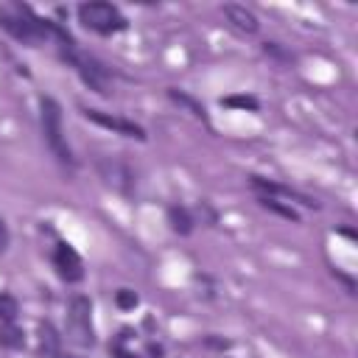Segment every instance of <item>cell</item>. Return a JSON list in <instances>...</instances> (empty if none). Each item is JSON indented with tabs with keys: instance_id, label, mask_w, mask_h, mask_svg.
Returning a JSON list of instances; mask_svg holds the SVG:
<instances>
[{
	"instance_id": "6da1fadb",
	"label": "cell",
	"mask_w": 358,
	"mask_h": 358,
	"mask_svg": "<svg viewBox=\"0 0 358 358\" xmlns=\"http://www.w3.org/2000/svg\"><path fill=\"white\" fill-rule=\"evenodd\" d=\"M39 120H42L45 143H48V148L53 151V157H56L62 165H73V151H70L67 137H64L59 101H53L50 95H42V98H39Z\"/></svg>"
},
{
	"instance_id": "7a4b0ae2",
	"label": "cell",
	"mask_w": 358,
	"mask_h": 358,
	"mask_svg": "<svg viewBox=\"0 0 358 358\" xmlns=\"http://www.w3.org/2000/svg\"><path fill=\"white\" fill-rule=\"evenodd\" d=\"M67 336L78 347H92L95 344V330H92V302L81 294H76L67 305Z\"/></svg>"
},
{
	"instance_id": "3957f363",
	"label": "cell",
	"mask_w": 358,
	"mask_h": 358,
	"mask_svg": "<svg viewBox=\"0 0 358 358\" xmlns=\"http://www.w3.org/2000/svg\"><path fill=\"white\" fill-rule=\"evenodd\" d=\"M78 20L84 28L98 31V34H115V31L126 28V17L112 3H81Z\"/></svg>"
},
{
	"instance_id": "277c9868",
	"label": "cell",
	"mask_w": 358,
	"mask_h": 358,
	"mask_svg": "<svg viewBox=\"0 0 358 358\" xmlns=\"http://www.w3.org/2000/svg\"><path fill=\"white\" fill-rule=\"evenodd\" d=\"M62 56L76 67V73L81 76V81L90 87V90H95V92H101V95H106L109 90H106V81H109V76H106V70L92 59V56H87L84 50H78V45L73 42V45H67V48H62Z\"/></svg>"
},
{
	"instance_id": "5b68a950",
	"label": "cell",
	"mask_w": 358,
	"mask_h": 358,
	"mask_svg": "<svg viewBox=\"0 0 358 358\" xmlns=\"http://www.w3.org/2000/svg\"><path fill=\"white\" fill-rule=\"evenodd\" d=\"M84 117H90L92 123L109 129V131H117L123 137H137V140H145V131L143 126H137L134 120H126V117H117V115H109V112H101V109H84Z\"/></svg>"
},
{
	"instance_id": "8992f818",
	"label": "cell",
	"mask_w": 358,
	"mask_h": 358,
	"mask_svg": "<svg viewBox=\"0 0 358 358\" xmlns=\"http://www.w3.org/2000/svg\"><path fill=\"white\" fill-rule=\"evenodd\" d=\"M53 266H56L59 277L67 280V282H78V280L84 277L81 257H78L76 249L67 246V243H56V249H53Z\"/></svg>"
},
{
	"instance_id": "52a82bcc",
	"label": "cell",
	"mask_w": 358,
	"mask_h": 358,
	"mask_svg": "<svg viewBox=\"0 0 358 358\" xmlns=\"http://www.w3.org/2000/svg\"><path fill=\"white\" fill-rule=\"evenodd\" d=\"M224 17H227V22L235 28V31H241V34H257V28H260V22H257V17L246 8V6H238V3H224Z\"/></svg>"
},
{
	"instance_id": "ba28073f",
	"label": "cell",
	"mask_w": 358,
	"mask_h": 358,
	"mask_svg": "<svg viewBox=\"0 0 358 358\" xmlns=\"http://www.w3.org/2000/svg\"><path fill=\"white\" fill-rule=\"evenodd\" d=\"M103 165V176H106V182L109 185H115L120 193H131V185H134V173L129 171V165H123V162H117V159H106V162H101Z\"/></svg>"
},
{
	"instance_id": "9c48e42d",
	"label": "cell",
	"mask_w": 358,
	"mask_h": 358,
	"mask_svg": "<svg viewBox=\"0 0 358 358\" xmlns=\"http://www.w3.org/2000/svg\"><path fill=\"white\" fill-rule=\"evenodd\" d=\"M249 182H252L257 190H263L268 199H274V196H285V199H296V201H302L305 207H316V201H310L308 196H299L296 190H291V187H285V185H277V182H271V179H263V176H249Z\"/></svg>"
},
{
	"instance_id": "30bf717a",
	"label": "cell",
	"mask_w": 358,
	"mask_h": 358,
	"mask_svg": "<svg viewBox=\"0 0 358 358\" xmlns=\"http://www.w3.org/2000/svg\"><path fill=\"white\" fill-rule=\"evenodd\" d=\"M39 350H42L45 358H62L59 355L62 352V338H59V333H56V327L50 322L39 324Z\"/></svg>"
},
{
	"instance_id": "8fae6325",
	"label": "cell",
	"mask_w": 358,
	"mask_h": 358,
	"mask_svg": "<svg viewBox=\"0 0 358 358\" xmlns=\"http://www.w3.org/2000/svg\"><path fill=\"white\" fill-rule=\"evenodd\" d=\"M168 98H171V101H176L179 106H185L196 120H207V109H204V103H201V101H196L193 95H187V92H182V90L171 87V90H168Z\"/></svg>"
},
{
	"instance_id": "7c38bea8",
	"label": "cell",
	"mask_w": 358,
	"mask_h": 358,
	"mask_svg": "<svg viewBox=\"0 0 358 358\" xmlns=\"http://www.w3.org/2000/svg\"><path fill=\"white\" fill-rule=\"evenodd\" d=\"M168 221H171V229L179 232V235H187L193 229V218H190V213L185 207H176V204L168 207Z\"/></svg>"
},
{
	"instance_id": "4fadbf2b",
	"label": "cell",
	"mask_w": 358,
	"mask_h": 358,
	"mask_svg": "<svg viewBox=\"0 0 358 358\" xmlns=\"http://www.w3.org/2000/svg\"><path fill=\"white\" fill-rule=\"evenodd\" d=\"M0 344L8 347V350H20L25 344V333L14 322H3L0 324Z\"/></svg>"
},
{
	"instance_id": "5bb4252c",
	"label": "cell",
	"mask_w": 358,
	"mask_h": 358,
	"mask_svg": "<svg viewBox=\"0 0 358 358\" xmlns=\"http://www.w3.org/2000/svg\"><path fill=\"white\" fill-rule=\"evenodd\" d=\"M260 204H263L266 210H271V213H277V215L288 218V221H299V213H296L291 204H282V201H277V199H268V196H260Z\"/></svg>"
},
{
	"instance_id": "9a60e30c",
	"label": "cell",
	"mask_w": 358,
	"mask_h": 358,
	"mask_svg": "<svg viewBox=\"0 0 358 358\" xmlns=\"http://www.w3.org/2000/svg\"><path fill=\"white\" fill-rule=\"evenodd\" d=\"M17 299L11 294H0V319L3 322H14L17 319Z\"/></svg>"
},
{
	"instance_id": "2e32d148",
	"label": "cell",
	"mask_w": 358,
	"mask_h": 358,
	"mask_svg": "<svg viewBox=\"0 0 358 358\" xmlns=\"http://www.w3.org/2000/svg\"><path fill=\"white\" fill-rule=\"evenodd\" d=\"M137 302H140V296H137L131 288H120V291L115 294V305H117L120 310H131V308H137Z\"/></svg>"
},
{
	"instance_id": "e0dca14e",
	"label": "cell",
	"mask_w": 358,
	"mask_h": 358,
	"mask_svg": "<svg viewBox=\"0 0 358 358\" xmlns=\"http://www.w3.org/2000/svg\"><path fill=\"white\" fill-rule=\"evenodd\" d=\"M224 106H238V109H257V101L249 98V95H232V98H224Z\"/></svg>"
},
{
	"instance_id": "ac0fdd59",
	"label": "cell",
	"mask_w": 358,
	"mask_h": 358,
	"mask_svg": "<svg viewBox=\"0 0 358 358\" xmlns=\"http://www.w3.org/2000/svg\"><path fill=\"white\" fill-rule=\"evenodd\" d=\"M8 246V229H6V221L0 218V252H6Z\"/></svg>"
},
{
	"instance_id": "d6986e66",
	"label": "cell",
	"mask_w": 358,
	"mask_h": 358,
	"mask_svg": "<svg viewBox=\"0 0 358 358\" xmlns=\"http://www.w3.org/2000/svg\"><path fill=\"white\" fill-rule=\"evenodd\" d=\"M115 358H137V355H131V352H126V350L117 347V350H115Z\"/></svg>"
}]
</instances>
